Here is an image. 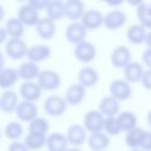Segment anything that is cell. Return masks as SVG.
<instances>
[{"label":"cell","instance_id":"obj_10","mask_svg":"<svg viewBox=\"0 0 151 151\" xmlns=\"http://www.w3.org/2000/svg\"><path fill=\"white\" fill-rule=\"evenodd\" d=\"M86 33H87L86 28L79 21H73L72 24H70L66 27L65 37H66V40L70 44L77 45V44H79V42L85 40Z\"/></svg>","mask_w":151,"mask_h":151},{"label":"cell","instance_id":"obj_47","mask_svg":"<svg viewBox=\"0 0 151 151\" xmlns=\"http://www.w3.org/2000/svg\"><path fill=\"white\" fill-rule=\"evenodd\" d=\"M146 122H147V125H149V131H151V110L146 113Z\"/></svg>","mask_w":151,"mask_h":151},{"label":"cell","instance_id":"obj_22","mask_svg":"<svg viewBox=\"0 0 151 151\" xmlns=\"http://www.w3.org/2000/svg\"><path fill=\"white\" fill-rule=\"evenodd\" d=\"M18 19L22 22L24 26H35L40 19L39 12L31 7L29 5H24L19 8Z\"/></svg>","mask_w":151,"mask_h":151},{"label":"cell","instance_id":"obj_39","mask_svg":"<svg viewBox=\"0 0 151 151\" xmlns=\"http://www.w3.org/2000/svg\"><path fill=\"white\" fill-rule=\"evenodd\" d=\"M7 151H28V149L26 147V145L24 144V142L15 140V142H12L8 145Z\"/></svg>","mask_w":151,"mask_h":151},{"label":"cell","instance_id":"obj_25","mask_svg":"<svg viewBox=\"0 0 151 151\" xmlns=\"http://www.w3.org/2000/svg\"><path fill=\"white\" fill-rule=\"evenodd\" d=\"M146 130H144L143 127L136 126L134 129L127 131L125 133V144L129 149H140L142 143L144 140V136H145Z\"/></svg>","mask_w":151,"mask_h":151},{"label":"cell","instance_id":"obj_5","mask_svg":"<svg viewBox=\"0 0 151 151\" xmlns=\"http://www.w3.org/2000/svg\"><path fill=\"white\" fill-rule=\"evenodd\" d=\"M27 50L28 47L21 38H11L7 40L5 46V52L7 57H9L13 60H20L24 57H26Z\"/></svg>","mask_w":151,"mask_h":151},{"label":"cell","instance_id":"obj_51","mask_svg":"<svg viewBox=\"0 0 151 151\" xmlns=\"http://www.w3.org/2000/svg\"><path fill=\"white\" fill-rule=\"evenodd\" d=\"M18 1H28V0H18Z\"/></svg>","mask_w":151,"mask_h":151},{"label":"cell","instance_id":"obj_40","mask_svg":"<svg viewBox=\"0 0 151 151\" xmlns=\"http://www.w3.org/2000/svg\"><path fill=\"white\" fill-rule=\"evenodd\" d=\"M140 149L143 151H151V131H146Z\"/></svg>","mask_w":151,"mask_h":151},{"label":"cell","instance_id":"obj_12","mask_svg":"<svg viewBox=\"0 0 151 151\" xmlns=\"http://www.w3.org/2000/svg\"><path fill=\"white\" fill-rule=\"evenodd\" d=\"M85 96H86V88L84 86H81L80 84L76 83L67 87L64 98H65L67 105L77 106L80 103H83V100L85 99Z\"/></svg>","mask_w":151,"mask_h":151},{"label":"cell","instance_id":"obj_18","mask_svg":"<svg viewBox=\"0 0 151 151\" xmlns=\"http://www.w3.org/2000/svg\"><path fill=\"white\" fill-rule=\"evenodd\" d=\"M111 63L117 68H124L129 63H131L130 50L124 45L114 47L111 53Z\"/></svg>","mask_w":151,"mask_h":151},{"label":"cell","instance_id":"obj_3","mask_svg":"<svg viewBox=\"0 0 151 151\" xmlns=\"http://www.w3.org/2000/svg\"><path fill=\"white\" fill-rule=\"evenodd\" d=\"M65 136H66V139L68 142V145H71L73 147H80L81 145H84L86 143L88 133L83 125L72 124L68 126Z\"/></svg>","mask_w":151,"mask_h":151},{"label":"cell","instance_id":"obj_45","mask_svg":"<svg viewBox=\"0 0 151 151\" xmlns=\"http://www.w3.org/2000/svg\"><path fill=\"white\" fill-rule=\"evenodd\" d=\"M145 44L147 46V48H151V29L146 33V38H145Z\"/></svg>","mask_w":151,"mask_h":151},{"label":"cell","instance_id":"obj_35","mask_svg":"<svg viewBox=\"0 0 151 151\" xmlns=\"http://www.w3.org/2000/svg\"><path fill=\"white\" fill-rule=\"evenodd\" d=\"M28 132L31 133H39V134H47L50 129V123L47 119L42 117H37L28 123Z\"/></svg>","mask_w":151,"mask_h":151},{"label":"cell","instance_id":"obj_19","mask_svg":"<svg viewBox=\"0 0 151 151\" xmlns=\"http://www.w3.org/2000/svg\"><path fill=\"white\" fill-rule=\"evenodd\" d=\"M47 151H66L68 149V142L66 136L61 132H52L46 137Z\"/></svg>","mask_w":151,"mask_h":151},{"label":"cell","instance_id":"obj_41","mask_svg":"<svg viewBox=\"0 0 151 151\" xmlns=\"http://www.w3.org/2000/svg\"><path fill=\"white\" fill-rule=\"evenodd\" d=\"M142 61L147 67V70H151V48L144 50L142 54Z\"/></svg>","mask_w":151,"mask_h":151},{"label":"cell","instance_id":"obj_11","mask_svg":"<svg viewBox=\"0 0 151 151\" xmlns=\"http://www.w3.org/2000/svg\"><path fill=\"white\" fill-rule=\"evenodd\" d=\"M103 18H104V15L99 11L87 9L84 12V14L80 19V24L86 28V31H88V29L94 31L103 25Z\"/></svg>","mask_w":151,"mask_h":151},{"label":"cell","instance_id":"obj_30","mask_svg":"<svg viewBox=\"0 0 151 151\" xmlns=\"http://www.w3.org/2000/svg\"><path fill=\"white\" fill-rule=\"evenodd\" d=\"M46 137L47 134H39V133H31L28 132L24 137V144L28 149V151H38L46 145Z\"/></svg>","mask_w":151,"mask_h":151},{"label":"cell","instance_id":"obj_17","mask_svg":"<svg viewBox=\"0 0 151 151\" xmlns=\"http://www.w3.org/2000/svg\"><path fill=\"white\" fill-rule=\"evenodd\" d=\"M42 90L40 86L34 81H25L19 88V94L22 98V100L35 103L41 97Z\"/></svg>","mask_w":151,"mask_h":151},{"label":"cell","instance_id":"obj_6","mask_svg":"<svg viewBox=\"0 0 151 151\" xmlns=\"http://www.w3.org/2000/svg\"><path fill=\"white\" fill-rule=\"evenodd\" d=\"M110 96L118 101H124L130 99L132 94V87L125 79H116L109 86Z\"/></svg>","mask_w":151,"mask_h":151},{"label":"cell","instance_id":"obj_20","mask_svg":"<svg viewBox=\"0 0 151 151\" xmlns=\"http://www.w3.org/2000/svg\"><path fill=\"white\" fill-rule=\"evenodd\" d=\"M19 104V96L12 90H6L0 96V110L5 113H13Z\"/></svg>","mask_w":151,"mask_h":151},{"label":"cell","instance_id":"obj_29","mask_svg":"<svg viewBox=\"0 0 151 151\" xmlns=\"http://www.w3.org/2000/svg\"><path fill=\"white\" fill-rule=\"evenodd\" d=\"M146 33L147 32L143 26H140L139 24H134V25L129 26V28L126 29V38L131 44L140 45L145 42Z\"/></svg>","mask_w":151,"mask_h":151},{"label":"cell","instance_id":"obj_23","mask_svg":"<svg viewBox=\"0 0 151 151\" xmlns=\"http://www.w3.org/2000/svg\"><path fill=\"white\" fill-rule=\"evenodd\" d=\"M51 48L47 45H34L27 50L26 57L28 58V61H32L34 64L44 61L51 57Z\"/></svg>","mask_w":151,"mask_h":151},{"label":"cell","instance_id":"obj_28","mask_svg":"<svg viewBox=\"0 0 151 151\" xmlns=\"http://www.w3.org/2000/svg\"><path fill=\"white\" fill-rule=\"evenodd\" d=\"M19 80L18 71L13 67H4L0 71V88L9 90Z\"/></svg>","mask_w":151,"mask_h":151},{"label":"cell","instance_id":"obj_13","mask_svg":"<svg viewBox=\"0 0 151 151\" xmlns=\"http://www.w3.org/2000/svg\"><path fill=\"white\" fill-rule=\"evenodd\" d=\"M85 12V5L81 0H67L64 2V17L72 21H78L81 19Z\"/></svg>","mask_w":151,"mask_h":151},{"label":"cell","instance_id":"obj_1","mask_svg":"<svg viewBox=\"0 0 151 151\" xmlns=\"http://www.w3.org/2000/svg\"><path fill=\"white\" fill-rule=\"evenodd\" d=\"M37 84L44 91H54L61 85V77L53 70H42L37 78Z\"/></svg>","mask_w":151,"mask_h":151},{"label":"cell","instance_id":"obj_53","mask_svg":"<svg viewBox=\"0 0 151 151\" xmlns=\"http://www.w3.org/2000/svg\"><path fill=\"white\" fill-rule=\"evenodd\" d=\"M0 139H1V130H0Z\"/></svg>","mask_w":151,"mask_h":151},{"label":"cell","instance_id":"obj_49","mask_svg":"<svg viewBox=\"0 0 151 151\" xmlns=\"http://www.w3.org/2000/svg\"><path fill=\"white\" fill-rule=\"evenodd\" d=\"M66 151H83L80 147H73V146H71V147H68Z\"/></svg>","mask_w":151,"mask_h":151},{"label":"cell","instance_id":"obj_9","mask_svg":"<svg viewBox=\"0 0 151 151\" xmlns=\"http://www.w3.org/2000/svg\"><path fill=\"white\" fill-rule=\"evenodd\" d=\"M38 112L39 111H38V106L35 105V103L26 101V100L19 101V104L15 109V114H17L18 119L22 123H29L31 120L37 118Z\"/></svg>","mask_w":151,"mask_h":151},{"label":"cell","instance_id":"obj_37","mask_svg":"<svg viewBox=\"0 0 151 151\" xmlns=\"http://www.w3.org/2000/svg\"><path fill=\"white\" fill-rule=\"evenodd\" d=\"M31 7H33L34 9H37L38 12L41 9H46V7L48 6V4L51 2V0H28L27 1Z\"/></svg>","mask_w":151,"mask_h":151},{"label":"cell","instance_id":"obj_2","mask_svg":"<svg viewBox=\"0 0 151 151\" xmlns=\"http://www.w3.org/2000/svg\"><path fill=\"white\" fill-rule=\"evenodd\" d=\"M67 103L64 97L52 94L44 101V111L51 117H60L67 110Z\"/></svg>","mask_w":151,"mask_h":151},{"label":"cell","instance_id":"obj_33","mask_svg":"<svg viewBox=\"0 0 151 151\" xmlns=\"http://www.w3.org/2000/svg\"><path fill=\"white\" fill-rule=\"evenodd\" d=\"M4 133L5 137L12 142L19 140L24 136V126L20 122H9L6 124Z\"/></svg>","mask_w":151,"mask_h":151},{"label":"cell","instance_id":"obj_8","mask_svg":"<svg viewBox=\"0 0 151 151\" xmlns=\"http://www.w3.org/2000/svg\"><path fill=\"white\" fill-rule=\"evenodd\" d=\"M126 21H127L126 13L123 12V11H119V9L110 11L103 18V25L110 31L122 28L126 24Z\"/></svg>","mask_w":151,"mask_h":151},{"label":"cell","instance_id":"obj_43","mask_svg":"<svg viewBox=\"0 0 151 151\" xmlns=\"http://www.w3.org/2000/svg\"><path fill=\"white\" fill-rule=\"evenodd\" d=\"M124 1H125V0H107V1H106V4H107V5H110V6H112V7H116V6L122 5Z\"/></svg>","mask_w":151,"mask_h":151},{"label":"cell","instance_id":"obj_27","mask_svg":"<svg viewBox=\"0 0 151 151\" xmlns=\"http://www.w3.org/2000/svg\"><path fill=\"white\" fill-rule=\"evenodd\" d=\"M143 73H144V70H143V66L139 63L131 61L124 67V79L129 84L140 81V79L143 77Z\"/></svg>","mask_w":151,"mask_h":151},{"label":"cell","instance_id":"obj_38","mask_svg":"<svg viewBox=\"0 0 151 151\" xmlns=\"http://www.w3.org/2000/svg\"><path fill=\"white\" fill-rule=\"evenodd\" d=\"M140 81H142V85H143L144 88L151 91V70H146V71H144Z\"/></svg>","mask_w":151,"mask_h":151},{"label":"cell","instance_id":"obj_52","mask_svg":"<svg viewBox=\"0 0 151 151\" xmlns=\"http://www.w3.org/2000/svg\"><path fill=\"white\" fill-rule=\"evenodd\" d=\"M99 1H105V2H106V1H107V0H99Z\"/></svg>","mask_w":151,"mask_h":151},{"label":"cell","instance_id":"obj_7","mask_svg":"<svg viewBox=\"0 0 151 151\" xmlns=\"http://www.w3.org/2000/svg\"><path fill=\"white\" fill-rule=\"evenodd\" d=\"M96 54H97V48L90 41L84 40V41L77 44L74 47V57L80 63L88 64V63L93 61L96 58Z\"/></svg>","mask_w":151,"mask_h":151},{"label":"cell","instance_id":"obj_31","mask_svg":"<svg viewBox=\"0 0 151 151\" xmlns=\"http://www.w3.org/2000/svg\"><path fill=\"white\" fill-rule=\"evenodd\" d=\"M136 15L139 21V25L145 29H151V2L142 4L136 9Z\"/></svg>","mask_w":151,"mask_h":151},{"label":"cell","instance_id":"obj_26","mask_svg":"<svg viewBox=\"0 0 151 151\" xmlns=\"http://www.w3.org/2000/svg\"><path fill=\"white\" fill-rule=\"evenodd\" d=\"M17 71H18L19 79H22L25 81H33L34 79L38 78V76L40 73L39 66L32 61L22 63L19 66V68H17Z\"/></svg>","mask_w":151,"mask_h":151},{"label":"cell","instance_id":"obj_50","mask_svg":"<svg viewBox=\"0 0 151 151\" xmlns=\"http://www.w3.org/2000/svg\"><path fill=\"white\" fill-rule=\"evenodd\" d=\"M129 151H143L142 149H130Z\"/></svg>","mask_w":151,"mask_h":151},{"label":"cell","instance_id":"obj_24","mask_svg":"<svg viewBox=\"0 0 151 151\" xmlns=\"http://www.w3.org/2000/svg\"><path fill=\"white\" fill-rule=\"evenodd\" d=\"M116 119H117V123H118V126L122 132H127L132 129H134L138 123V119H137V116L131 112V111H120L117 116H116Z\"/></svg>","mask_w":151,"mask_h":151},{"label":"cell","instance_id":"obj_36","mask_svg":"<svg viewBox=\"0 0 151 151\" xmlns=\"http://www.w3.org/2000/svg\"><path fill=\"white\" fill-rule=\"evenodd\" d=\"M103 132L106 133L109 137L110 136H118V134L122 133V131H120V129L118 126L116 117H107V118H105L104 125H103Z\"/></svg>","mask_w":151,"mask_h":151},{"label":"cell","instance_id":"obj_21","mask_svg":"<svg viewBox=\"0 0 151 151\" xmlns=\"http://www.w3.org/2000/svg\"><path fill=\"white\" fill-rule=\"evenodd\" d=\"M35 29L38 35L44 39V40H50L55 35L57 32V27H55V22L50 20L48 18H40L38 24L35 25Z\"/></svg>","mask_w":151,"mask_h":151},{"label":"cell","instance_id":"obj_42","mask_svg":"<svg viewBox=\"0 0 151 151\" xmlns=\"http://www.w3.org/2000/svg\"><path fill=\"white\" fill-rule=\"evenodd\" d=\"M7 39V33L4 27H0V45H2Z\"/></svg>","mask_w":151,"mask_h":151},{"label":"cell","instance_id":"obj_16","mask_svg":"<svg viewBox=\"0 0 151 151\" xmlns=\"http://www.w3.org/2000/svg\"><path fill=\"white\" fill-rule=\"evenodd\" d=\"M98 81H99V74L97 70L91 66H84L78 72V84H80L85 88L96 86Z\"/></svg>","mask_w":151,"mask_h":151},{"label":"cell","instance_id":"obj_44","mask_svg":"<svg viewBox=\"0 0 151 151\" xmlns=\"http://www.w3.org/2000/svg\"><path fill=\"white\" fill-rule=\"evenodd\" d=\"M125 1H127L131 6H134V7H138L142 4H144V0H125Z\"/></svg>","mask_w":151,"mask_h":151},{"label":"cell","instance_id":"obj_34","mask_svg":"<svg viewBox=\"0 0 151 151\" xmlns=\"http://www.w3.org/2000/svg\"><path fill=\"white\" fill-rule=\"evenodd\" d=\"M45 11L46 18L55 22L64 17V2H61L60 0H51Z\"/></svg>","mask_w":151,"mask_h":151},{"label":"cell","instance_id":"obj_46","mask_svg":"<svg viewBox=\"0 0 151 151\" xmlns=\"http://www.w3.org/2000/svg\"><path fill=\"white\" fill-rule=\"evenodd\" d=\"M5 67V57H4V53L0 51V71Z\"/></svg>","mask_w":151,"mask_h":151},{"label":"cell","instance_id":"obj_32","mask_svg":"<svg viewBox=\"0 0 151 151\" xmlns=\"http://www.w3.org/2000/svg\"><path fill=\"white\" fill-rule=\"evenodd\" d=\"M5 31L7 33V37L11 38H21L25 33V26L18 18H9L6 21Z\"/></svg>","mask_w":151,"mask_h":151},{"label":"cell","instance_id":"obj_48","mask_svg":"<svg viewBox=\"0 0 151 151\" xmlns=\"http://www.w3.org/2000/svg\"><path fill=\"white\" fill-rule=\"evenodd\" d=\"M4 18H5V9H4V7L0 5V22L2 21Z\"/></svg>","mask_w":151,"mask_h":151},{"label":"cell","instance_id":"obj_15","mask_svg":"<svg viewBox=\"0 0 151 151\" xmlns=\"http://www.w3.org/2000/svg\"><path fill=\"white\" fill-rule=\"evenodd\" d=\"M86 144L91 149V151H105L110 146L111 140L106 133L100 131V132L90 133V136L87 137Z\"/></svg>","mask_w":151,"mask_h":151},{"label":"cell","instance_id":"obj_4","mask_svg":"<svg viewBox=\"0 0 151 151\" xmlns=\"http://www.w3.org/2000/svg\"><path fill=\"white\" fill-rule=\"evenodd\" d=\"M105 117L98 111V110H90L85 113L83 126L87 131V133H94L103 131Z\"/></svg>","mask_w":151,"mask_h":151},{"label":"cell","instance_id":"obj_14","mask_svg":"<svg viewBox=\"0 0 151 151\" xmlns=\"http://www.w3.org/2000/svg\"><path fill=\"white\" fill-rule=\"evenodd\" d=\"M98 111L105 117H116L120 112V104L117 99L111 96H106L100 99L98 105Z\"/></svg>","mask_w":151,"mask_h":151}]
</instances>
